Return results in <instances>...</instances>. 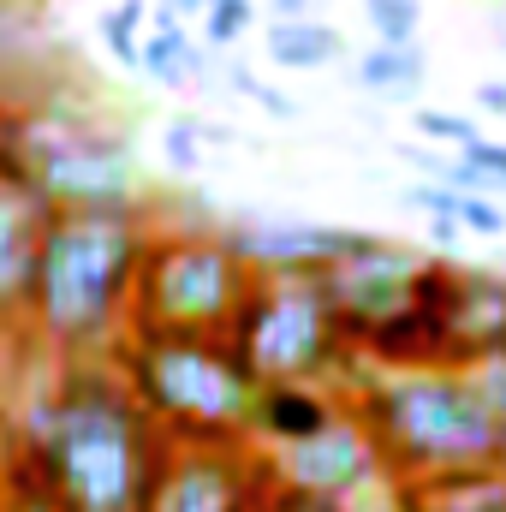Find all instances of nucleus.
<instances>
[{
    "mask_svg": "<svg viewBox=\"0 0 506 512\" xmlns=\"http://www.w3.org/2000/svg\"><path fill=\"white\" fill-rule=\"evenodd\" d=\"M167 447V429L143 411L114 358H66V376L18 429V453L60 512H149Z\"/></svg>",
    "mask_w": 506,
    "mask_h": 512,
    "instance_id": "nucleus-1",
    "label": "nucleus"
},
{
    "mask_svg": "<svg viewBox=\"0 0 506 512\" xmlns=\"http://www.w3.org/2000/svg\"><path fill=\"white\" fill-rule=\"evenodd\" d=\"M143 209H48L24 328L60 358L108 352L131 322L137 268L149 251Z\"/></svg>",
    "mask_w": 506,
    "mask_h": 512,
    "instance_id": "nucleus-2",
    "label": "nucleus"
},
{
    "mask_svg": "<svg viewBox=\"0 0 506 512\" xmlns=\"http://www.w3.org/2000/svg\"><path fill=\"white\" fill-rule=\"evenodd\" d=\"M352 405L376 429L393 483H423L465 465H506V423L483 405L459 364H364Z\"/></svg>",
    "mask_w": 506,
    "mask_h": 512,
    "instance_id": "nucleus-3",
    "label": "nucleus"
},
{
    "mask_svg": "<svg viewBox=\"0 0 506 512\" xmlns=\"http://www.w3.org/2000/svg\"><path fill=\"white\" fill-rule=\"evenodd\" d=\"M114 370L167 429V441H256V370L233 334L126 322L114 340Z\"/></svg>",
    "mask_w": 506,
    "mask_h": 512,
    "instance_id": "nucleus-4",
    "label": "nucleus"
},
{
    "mask_svg": "<svg viewBox=\"0 0 506 512\" xmlns=\"http://www.w3.org/2000/svg\"><path fill=\"white\" fill-rule=\"evenodd\" d=\"M18 167L6 185L42 209H131L143 179L126 137L96 126L84 108H18Z\"/></svg>",
    "mask_w": 506,
    "mask_h": 512,
    "instance_id": "nucleus-5",
    "label": "nucleus"
},
{
    "mask_svg": "<svg viewBox=\"0 0 506 512\" xmlns=\"http://www.w3.org/2000/svg\"><path fill=\"white\" fill-rule=\"evenodd\" d=\"M227 334L256 382H328L358 358L346 316L316 274H262Z\"/></svg>",
    "mask_w": 506,
    "mask_h": 512,
    "instance_id": "nucleus-6",
    "label": "nucleus"
},
{
    "mask_svg": "<svg viewBox=\"0 0 506 512\" xmlns=\"http://www.w3.org/2000/svg\"><path fill=\"white\" fill-rule=\"evenodd\" d=\"M262 280L256 262L227 227L209 233H155L143 268H137V292H131V322H161V328H203V334H227Z\"/></svg>",
    "mask_w": 506,
    "mask_h": 512,
    "instance_id": "nucleus-7",
    "label": "nucleus"
},
{
    "mask_svg": "<svg viewBox=\"0 0 506 512\" xmlns=\"http://www.w3.org/2000/svg\"><path fill=\"white\" fill-rule=\"evenodd\" d=\"M274 483V459L251 441H173L149 512H256Z\"/></svg>",
    "mask_w": 506,
    "mask_h": 512,
    "instance_id": "nucleus-8",
    "label": "nucleus"
},
{
    "mask_svg": "<svg viewBox=\"0 0 506 512\" xmlns=\"http://www.w3.org/2000/svg\"><path fill=\"white\" fill-rule=\"evenodd\" d=\"M274 459V477L286 483H304V489H322V495H340V501H358L370 495L376 483H393L387 477V459H381L376 429L364 423V411L346 399L316 435L304 441H286V447H268Z\"/></svg>",
    "mask_w": 506,
    "mask_h": 512,
    "instance_id": "nucleus-9",
    "label": "nucleus"
},
{
    "mask_svg": "<svg viewBox=\"0 0 506 512\" xmlns=\"http://www.w3.org/2000/svg\"><path fill=\"white\" fill-rule=\"evenodd\" d=\"M423 262H429V256L411 251V245H393V239L364 233L352 251L334 256V262L316 274V280L328 286L334 310L346 316L352 346H358L364 328H376L381 316H393V310H405V304L417 298V274H423Z\"/></svg>",
    "mask_w": 506,
    "mask_h": 512,
    "instance_id": "nucleus-10",
    "label": "nucleus"
},
{
    "mask_svg": "<svg viewBox=\"0 0 506 512\" xmlns=\"http://www.w3.org/2000/svg\"><path fill=\"white\" fill-rule=\"evenodd\" d=\"M417 298L441 310L453 364L506 340V274H495V268H459L453 256H429L417 274Z\"/></svg>",
    "mask_w": 506,
    "mask_h": 512,
    "instance_id": "nucleus-11",
    "label": "nucleus"
},
{
    "mask_svg": "<svg viewBox=\"0 0 506 512\" xmlns=\"http://www.w3.org/2000/svg\"><path fill=\"white\" fill-rule=\"evenodd\" d=\"M227 233L256 262V274H322L334 256H346L364 239V227H334V221H239Z\"/></svg>",
    "mask_w": 506,
    "mask_h": 512,
    "instance_id": "nucleus-12",
    "label": "nucleus"
},
{
    "mask_svg": "<svg viewBox=\"0 0 506 512\" xmlns=\"http://www.w3.org/2000/svg\"><path fill=\"white\" fill-rule=\"evenodd\" d=\"M42 203L0 179V328H18L30 316L36 286V245H42Z\"/></svg>",
    "mask_w": 506,
    "mask_h": 512,
    "instance_id": "nucleus-13",
    "label": "nucleus"
},
{
    "mask_svg": "<svg viewBox=\"0 0 506 512\" xmlns=\"http://www.w3.org/2000/svg\"><path fill=\"white\" fill-rule=\"evenodd\" d=\"M346 399H334L328 382H262L256 393V441L268 447H286V441H304L316 435Z\"/></svg>",
    "mask_w": 506,
    "mask_h": 512,
    "instance_id": "nucleus-14",
    "label": "nucleus"
},
{
    "mask_svg": "<svg viewBox=\"0 0 506 512\" xmlns=\"http://www.w3.org/2000/svg\"><path fill=\"white\" fill-rule=\"evenodd\" d=\"M411 512H506V465H465L423 483H393Z\"/></svg>",
    "mask_w": 506,
    "mask_h": 512,
    "instance_id": "nucleus-15",
    "label": "nucleus"
},
{
    "mask_svg": "<svg viewBox=\"0 0 506 512\" xmlns=\"http://www.w3.org/2000/svg\"><path fill=\"white\" fill-rule=\"evenodd\" d=\"M262 48L280 72H322V66H340L346 60V36L316 18V12H298V18H268L262 30Z\"/></svg>",
    "mask_w": 506,
    "mask_h": 512,
    "instance_id": "nucleus-16",
    "label": "nucleus"
},
{
    "mask_svg": "<svg viewBox=\"0 0 506 512\" xmlns=\"http://www.w3.org/2000/svg\"><path fill=\"white\" fill-rule=\"evenodd\" d=\"M137 72H143L149 84H161V90H185V84L203 78V48L191 42L185 18H179L173 6H155L149 36H143V66H137Z\"/></svg>",
    "mask_w": 506,
    "mask_h": 512,
    "instance_id": "nucleus-17",
    "label": "nucleus"
},
{
    "mask_svg": "<svg viewBox=\"0 0 506 512\" xmlns=\"http://www.w3.org/2000/svg\"><path fill=\"white\" fill-rule=\"evenodd\" d=\"M346 78H352V90H364V96H399V102H411V96L423 90V78H429V54H423L417 42H370V48L346 66Z\"/></svg>",
    "mask_w": 506,
    "mask_h": 512,
    "instance_id": "nucleus-18",
    "label": "nucleus"
},
{
    "mask_svg": "<svg viewBox=\"0 0 506 512\" xmlns=\"http://www.w3.org/2000/svg\"><path fill=\"white\" fill-rule=\"evenodd\" d=\"M411 161H423V173H435V179H447V185H459V191L506 197V143H495V137H471V143H459L447 161L429 155V149H417Z\"/></svg>",
    "mask_w": 506,
    "mask_h": 512,
    "instance_id": "nucleus-19",
    "label": "nucleus"
},
{
    "mask_svg": "<svg viewBox=\"0 0 506 512\" xmlns=\"http://www.w3.org/2000/svg\"><path fill=\"white\" fill-rule=\"evenodd\" d=\"M143 24H149V0H114L96 18V36H102V48H108L114 66H126V72L143 66V36H149Z\"/></svg>",
    "mask_w": 506,
    "mask_h": 512,
    "instance_id": "nucleus-20",
    "label": "nucleus"
},
{
    "mask_svg": "<svg viewBox=\"0 0 506 512\" xmlns=\"http://www.w3.org/2000/svg\"><path fill=\"white\" fill-rule=\"evenodd\" d=\"M364 24L376 30V42H417L423 0H364Z\"/></svg>",
    "mask_w": 506,
    "mask_h": 512,
    "instance_id": "nucleus-21",
    "label": "nucleus"
},
{
    "mask_svg": "<svg viewBox=\"0 0 506 512\" xmlns=\"http://www.w3.org/2000/svg\"><path fill=\"white\" fill-rule=\"evenodd\" d=\"M209 137H215V126H203V120H191V114L167 120V131H161V155H167V167H173V173H197Z\"/></svg>",
    "mask_w": 506,
    "mask_h": 512,
    "instance_id": "nucleus-22",
    "label": "nucleus"
},
{
    "mask_svg": "<svg viewBox=\"0 0 506 512\" xmlns=\"http://www.w3.org/2000/svg\"><path fill=\"white\" fill-rule=\"evenodd\" d=\"M459 370H465V376H471V387L483 393V405H489V411L506 423V340H501V346H483V352H471Z\"/></svg>",
    "mask_w": 506,
    "mask_h": 512,
    "instance_id": "nucleus-23",
    "label": "nucleus"
},
{
    "mask_svg": "<svg viewBox=\"0 0 506 512\" xmlns=\"http://www.w3.org/2000/svg\"><path fill=\"white\" fill-rule=\"evenodd\" d=\"M256 0H209L203 6V42L209 48H233L239 36H251Z\"/></svg>",
    "mask_w": 506,
    "mask_h": 512,
    "instance_id": "nucleus-24",
    "label": "nucleus"
},
{
    "mask_svg": "<svg viewBox=\"0 0 506 512\" xmlns=\"http://www.w3.org/2000/svg\"><path fill=\"white\" fill-rule=\"evenodd\" d=\"M256 512H352V501H340V495H322V489H304V483H286V477H274Z\"/></svg>",
    "mask_w": 506,
    "mask_h": 512,
    "instance_id": "nucleus-25",
    "label": "nucleus"
},
{
    "mask_svg": "<svg viewBox=\"0 0 506 512\" xmlns=\"http://www.w3.org/2000/svg\"><path fill=\"white\" fill-rule=\"evenodd\" d=\"M227 84H233L239 96H251V102L262 108V114H268V120H298V102H292L286 90H274L268 78H256L245 60H227Z\"/></svg>",
    "mask_w": 506,
    "mask_h": 512,
    "instance_id": "nucleus-26",
    "label": "nucleus"
},
{
    "mask_svg": "<svg viewBox=\"0 0 506 512\" xmlns=\"http://www.w3.org/2000/svg\"><path fill=\"white\" fill-rule=\"evenodd\" d=\"M411 131H417L423 143H447V149L483 137V126H477L471 114H453V108H417V114H411Z\"/></svg>",
    "mask_w": 506,
    "mask_h": 512,
    "instance_id": "nucleus-27",
    "label": "nucleus"
},
{
    "mask_svg": "<svg viewBox=\"0 0 506 512\" xmlns=\"http://www.w3.org/2000/svg\"><path fill=\"white\" fill-rule=\"evenodd\" d=\"M18 108L0 96V179H12V167H18Z\"/></svg>",
    "mask_w": 506,
    "mask_h": 512,
    "instance_id": "nucleus-28",
    "label": "nucleus"
},
{
    "mask_svg": "<svg viewBox=\"0 0 506 512\" xmlns=\"http://www.w3.org/2000/svg\"><path fill=\"white\" fill-rule=\"evenodd\" d=\"M12 447H18V429H12V417H6V405H0V507H6V477H12Z\"/></svg>",
    "mask_w": 506,
    "mask_h": 512,
    "instance_id": "nucleus-29",
    "label": "nucleus"
},
{
    "mask_svg": "<svg viewBox=\"0 0 506 512\" xmlns=\"http://www.w3.org/2000/svg\"><path fill=\"white\" fill-rule=\"evenodd\" d=\"M477 108L495 114V120H506V78H483V84H477Z\"/></svg>",
    "mask_w": 506,
    "mask_h": 512,
    "instance_id": "nucleus-30",
    "label": "nucleus"
},
{
    "mask_svg": "<svg viewBox=\"0 0 506 512\" xmlns=\"http://www.w3.org/2000/svg\"><path fill=\"white\" fill-rule=\"evenodd\" d=\"M429 239H435L441 251H453V245L465 239V227H459V221H447V215H429Z\"/></svg>",
    "mask_w": 506,
    "mask_h": 512,
    "instance_id": "nucleus-31",
    "label": "nucleus"
},
{
    "mask_svg": "<svg viewBox=\"0 0 506 512\" xmlns=\"http://www.w3.org/2000/svg\"><path fill=\"white\" fill-rule=\"evenodd\" d=\"M298 12H316V0H268V18H298Z\"/></svg>",
    "mask_w": 506,
    "mask_h": 512,
    "instance_id": "nucleus-32",
    "label": "nucleus"
},
{
    "mask_svg": "<svg viewBox=\"0 0 506 512\" xmlns=\"http://www.w3.org/2000/svg\"><path fill=\"white\" fill-rule=\"evenodd\" d=\"M155 6H173L179 18H203V6H209V0H155Z\"/></svg>",
    "mask_w": 506,
    "mask_h": 512,
    "instance_id": "nucleus-33",
    "label": "nucleus"
}]
</instances>
